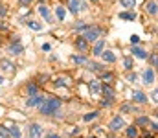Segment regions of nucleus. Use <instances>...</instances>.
I'll return each instance as SVG.
<instances>
[{
    "label": "nucleus",
    "mask_w": 158,
    "mask_h": 138,
    "mask_svg": "<svg viewBox=\"0 0 158 138\" xmlns=\"http://www.w3.org/2000/svg\"><path fill=\"white\" fill-rule=\"evenodd\" d=\"M39 109H40V114H44V116L55 114L61 109V99L55 98V96H46V99L42 101V105H40Z\"/></svg>",
    "instance_id": "nucleus-1"
},
{
    "label": "nucleus",
    "mask_w": 158,
    "mask_h": 138,
    "mask_svg": "<svg viewBox=\"0 0 158 138\" xmlns=\"http://www.w3.org/2000/svg\"><path fill=\"white\" fill-rule=\"evenodd\" d=\"M103 33V30L101 28H98V26H88L85 31H83V37L88 41V43H94V41H98L99 39V35Z\"/></svg>",
    "instance_id": "nucleus-2"
},
{
    "label": "nucleus",
    "mask_w": 158,
    "mask_h": 138,
    "mask_svg": "<svg viewBox=\"0 0 158 138\" xmlns=\"http://www.w3.org/2000/svg\"><path fill=\"white\" fill-rule=\"evenodd\" d=\"M125 127V122H123V118H119V116H114L112 120H110V123H109V129L110 131H121Z\"/></svg>",
    "instance_id": "nucleus-3"
},
{
    "label": "nucleus",
    "mask_w": 158,
    "mask_h": 138,
    "mask_svg": "<svg viewBox=\"0 0 158 138\" xmlns=\"http://www.w3.org/2000/svg\"><path fill=\"white\" fill-rule=\"evenodd\" d=\"M28 135H30V138H40L42 136V125H39V123H31L30 129H28Z\"/></svg>",
    "instance_id": "nucleus-4"
},
{
    "label": "nucleus",
    "mask_w": 158,
    "mask_h": 138,
    "mask_svg": "<svg viewBox=\"0 0 158 138\" xmlns=\"http://www.w3.org/2000/svg\"><path fill=\"white\" fill-rule=\"evenodd\" d=\"M44 99H46V96H39V94H35V96H31V98L26 101V105H28V107H40Z\"/></svg>",
    "instance_id": "nucleus-5"
},
{
    "label": "nucleus",
    "mask_w": 158,
    "mask_h": 138,
    "mask_svg": "<svg viewBox=\"0 0 158 138\" xmlns=\"http://www.w3.org/2000/svg\"><path fill=\"white\" fill-rule=\"evenodd\" d=\"M142 79H143V83H145V85H151V83H155V70H153V68H147V70L143 72Z\"/></svg>",
    "instance_id": "nucleus-6"
},
{
    "label": "nucleus",
    "mask_w": 158,
    "mask_h": 138,
    "mask_svg": "<svg viewBox=\"0 0 158 138\" xmlns=\"http://www.w3.org/2000/svg\"><path fill=\"white\" fill-rule=\"evenodd\" d=\"M101 94H103L105 98H110V99L116 96V92H114V89L110 87V83H105V85L101 87Z\"/></svg>",
    "instance_id": "nucleus-7"
},
{
    "label": "nucleus",
    "mask_w": 158,
    "mask_h": 138,
    "mask_svg": "<svg viewBox=\"0 0 158 138\" xmlns=\"http://www.w3.org/2000/svg\"><path fill=\"white\" fill-rule=\"evenodd\" d=\"M81 6H83V4H81L79 0H68V11H72L74 15L81 11Z\"/></svg>",
    "instance_id": "nucleus-8"
},
{
    "label": "nucleus",
    "mask_w": 158,
    "mask_h": 138,
    "mask_svg": "<svg viewBox=\"0 0 158 138\" xmlns=\"http://www.w3.org/2000/svg\"><path fill=\"white\" fill-rule=\"evenodd\" d=\"M103 50H105V39H99V41L94 44L92 53H94V55H101V53H103Z\"/></svg>",
    "instance_id": "nucleus-9"
},
{
    "label": "nucleus",
    "mask_w": 158,
    "mask_h": 138,
    "mask_svg": "<svg viewBox=\"0 0 158 138\" xmlns=\"http://www.w3.org/2000/svg\"><path fill=\"white\" fill-rule=\"evenodd\" d=\"M145 11H147L149 15H156L158 13V4L156 2H153V0H149V2L145 4Z\"/></svg>",
    "instance_id": "nucleus-10"
},
{
    "label": "nucleus",
    "mask_w": 158,
    "mask_h": 138,
    "mask_svg": "<svg viewBox=\"0 0 158 138\" xmlns=\"http://www.w3.org/2000/svg\"><path fill=\"white\" fill-rule=\"evenodd\" d=\"M101 57H103V61H105V63H116V55H114L110 50H103Z\"/></svg>",
    "instance_id": "nucleus-11"
},
{
    "label": "nucleus",
    "mask_w": 158,
    "mask_h": 138,
    "mask_svg": "<svg viewBox=\"0 0 158 138\" xmlns=\"http://www.w3.org/2000/svg\"><path fill=\"white\" fill-rule=\"evenodd\" d=\"M132 53L138 57V59H147V52L143 50V48H140V46H132Z\"/></svg>",
    "instance_id": "nucleus-12"
},
{
    "label": "nucleus",
    "mask_w": 158,
    "mask_h": 138,
    "mask_svg": "<svg viewBox=\"0 0 158 138\" xmlns=\"http://www.w3.org/2000/svg\"><path fill=\"white\" fill-rule=\"evenodd\" d=\"M132 99H134L136 103H145V101H147V96H145L142 90H134V94H132Z\"/></svg>",
    "instance_id": "nucleus-13"
},
{
    "label": "nucleus",
    "mask_w": 158,
    "mask_h": 138,
    "mask_svg": "<svg viewBox=\"0 0 158 138\" xmlns=\"http://www.w3.org/2000/svg\"><path fill=\"white\" fill-rule=\"evenodd\" d=\"M22 50H24V48H22V44H20V43H19L17 39L13 41V44L9 46V52H11L13 55H17V53H22Z\"/></svg>",
    "instance_id": "nucleus-14"
},
{
    "label": "nucleus",
    "mask_w": 158,
    "mask_h": 138,
    "mask_svg": "<svg viewBox=\"0 0 158 138\" xmlns=\"http://www.w3.org/2000/svg\"><path fill=\"white\" fill-rule=\"evenodd\" d=\"M76 48L81 50V52H85V50L88 48V41H86L85 37H77V39H76Z\"/></svg>",
    "instance_id": "nucleus-15"
},
{
    "label": "nucleus",
    "mask_w": 158,
    "mask_h": 138,
    "mask_svg": "<svg viewBox=\"0 0 158 138\" xmlns=\"http://www.w3.org/2000/svg\"><path fill=\"white\" fill-rule=\"evenodd\" d=\"M39 13L42 15V19H46L48 22L52 20V15H50V9H48L46 6H39Z\"/></svg>",
    "instance_id": "nucleus-16"
},
{
    "label": "nucleus",
    "mask_w": 158,
    "mask_h": 138,
    "mask_svg": "<svg viewBox=\"0 0 158 138\" xmlns=\"http://www.w3.org/2000/svg\"><path fill=\"white\" fill-rule=\"evenodd\" d=\"M101 81H103V83H112V81H114V74H110V72H101Z\"/></svg>",
    "instance_id": "nucleus-17"
},
{
    "label": "nucleus",
    "mask_w": 158,
    "mask_h": 138,
    "mask_svg": "<svg viewBox=\"0 0 158 138\" xmlns=\"http://www.w3.org/2000/svg\"><path fill=\"white\" fill-rule=\"evenodd\" d=\"M72 61H74L76 65H86V63H88V59H86L85 55H72Z\"/></svg>",
    "instance_id": "nucleus-18"
},
{
    "label": "nucleus",
    "mask_w": 158,
    "mask_h": 138,
    "mask_svg": "<svg viewBox=\"0 0 158 138\" xmlns=\"http://www.w3.org/2000/svg\"><path fill=\"white\" fill-rule=\"evenodd\" d=\"M86 66H88L90 70H94V72H101V68H103V65L94 63V61H88V63H86Z\"/></svg>",
    "instance_id": "nucleus-19"
},
{
    "label": "nucleus",
    "mask_w": 158,
    "mask_h": 138,
    "mask_svg": "<svg viewBox=\"0 0 158 138\" xmlns=\"http://www.w3.org/2000/svg\"><path fill=\"white\" fill-rule=\"evenodd\" d=\"M88 87H90V90L96 94V92H101V87H103V85H99V81H90Z\"/></svg>",
    "instance_id": "nucleus-20"
},
{
    "label": "nucleus",
    "mask_w": 158,
    "mask_h": 138,
    "mask_svg": "<svg viewBox=\"0 0 158 138\" xmlns=\"http://www.w3.org/2000/svg\"><path fill=\"white\" fill-rule=\"evenodd\" d=\"M55 15H57V19H59V20H64V15H66V9H64L63 6H59V7L55 9Z\"/></svg>",
    "instance_id": "nucleus-21"
},
{
    "label": "nucleus",
    "mask_w": 158,
    "mask_h": 138,
    "mask_svg": "<svg viewBox=\"0 0 158 138\" xmlns=\"http://www.w3.org/2000/svg\"><path fill=\"white\" fill-rule=\"evenodd\" d=\"M134 13H131V11H123V13H119V19H123V20H134Z\"/></svg>",
    "instance_id": "nucleus-22"
},
{
    "label": "nucleus",
    "mask_w": 158,
    "mask_h": 138,
    "mask_svg": "<svg viewBox=\"0 0 158 138\" xmlns=\"http://www.w3.org/2000/svg\"><path fill=\"white\" fill-rule=\"evenodd\" d=\"M119 4H121L125 9H131V7L136 6V0H119Z\"/></svg>",
    "instance_id": "nucleus-23"
},
{
    "label": "nucleus",
    "mask_w": 158,
    "mask_h": 138,
    "mask_svg": "<svg viewBox=\"0 0 158 138\" xmlns=\"http://www.w3.org/2000/svg\"><path fill=\"white\" fill-rule=\"evenodd\" d=\"M125 133H127V136H129V138H136V136H138V129H136L134 125H132V127H127V131H125Z\"/></svg>",
    "instance_id": "nucleus-24"
},
{
    "label": "nucleus",
    "mask_w": 158,
    "mask_h": 138,
    "mask_svg": "<svg viewBox=\"0 0 158 138\" xmlns=\"http://www.w3.org/2000/svg\"><path fill=\"white\" fill-rule=\"evenodd\" d=\"M119 111H121V112H136V109H134L132 105H129V103H123V105L119 107Z\"/></svg>",
    "instance_id": "nucleus-25"
},
{
    "label": "nucleus",
    "mask_w": 158,
    "mask_h": 138,
    "mask_svg": "<svg viewBox=\"0 0 158 138\" xmlns=\"http://www.w3.org/2000/svg\"><path fill=\"white\" fill-rule=\"evenodd\" d=\"M0 136H2V138H7V136H11V131H9L7 127H4V125H0Z\"/></svg>",
    "instance_id": "nucleus-26"
},
{
    "label": "nucleus",
    "mask_w": 158,
    "mask_h": 138,
    "mask_svg": "<svg viewBox=\"0 0 158 138\" xmlns=\"http://www.w3.org/2000/svg\"><path fill=\"white\" fill-rule=\"evenodd\" d=\"M28 26H30L31 30H35V31H40V30H42V26H40L39 22H35V20H30V22H28Z\"/></svg>",
    "instance_id": "nucleus-27"
},
{
    "label": "nucleus",
    "mask_w": 158,
    "mask_h": 138,
    "mask_svg": "<svg viewBox=\"0 0 158 138\" xmlns=\"http://www.w3.org/2000/svg\"><path fill=\"white\" fill-rule=\"evenodd\" d=\"M9 131H11V136H13V138H20V129H19V127L11 125V127H9Z\"/></svg>",
    "instance_id": "nucleus-28"
},
{
    "label": "nucleus",
    "mask_w": 158,
    "mask_h": 138,
    "mask_svg": "<svg viewBox=\"0 0 158 138\" xmlns=\"http://www.w3.org/2000/svg\"><path fill=\"white\" fill-rule=\"evenodd\" d=\"M26 89H28V92H30L31 96H35V94H37V85H35V83H28V87H26Z\"/></svg>",
    "instance_id": "nucleus-29"
},
{
    "label": "nucleus",
    "mask_w": 158,
    "mask_h": 138,
    "mask_svg": "<svg viewBox=\"0 0 158 138\" xmlns=\"http://www.w3.org/2000/svg\"><path fill=\"white\" fill-rule=\"evenodd\" d=\"M2 66H4V68H6L7 72H13V68H15V66H13V65H11L9 61H6V59H2Z\"/></svg>",
    "instance_id": "nucleus-30"
},
{
    "label": "nucleus",
    "mask_w": 158,
    "mask_h": 138,
    "mask_svg": "<svg viewBox=\"0 0 158 138\" xmlns=\"http://www.w3.org/2000/svg\"><path fill=\"white\" fill-rule=\"evenodd\" d=\"M151 122H149V118H145V116H142V118H138L136 120V125H149Z\"/></svg>",
    "instance_id": "nucleus-31"
},
{
    "label": "nucleus",
    "mask_w": 158,
    "mask_h": 138,
    "mask_svg": "<svg viewBox=\"0 0 158 138\" xmlns=\"http://www.w3.org/2000/svg\"><path fill=\"white\" fill-rule=\"evenodd\" d=\"M123 66H125L127 70H131V68H132V59H131V57H125V59H123Z\"/></svg>",
    "instance_id": "nucleus-32"
},
{
    "label": "nucleus",
    "mask_w": 158,
    "mask_h": 138,
    "mask_svg": "<svg viewBox=\"0 0 158 138\" xmlns=\"http://www.w3.org/2000/svg\"><path fill=\"white\" fill-rule=\"evenodd\" d=\"M149 61H151L153 66H158V53H151L149 55Z\"/></svg>",
    "instance_id": "nucleus-33"
},
{
    "label": "nucleus",
    "mask_w": 158,
    "mask_h": 138,
    "mask_svg": "<svg viewBox=\"0 0 158 138\" xmlns=\"http://www.w3.org/2000/svg\"><path fill=\"white\" fill-rule=\"evenodd\" d=\"M90 24H85V22H79L77 26H76V31H85L86 28H88Z\"/></svg>",
    "instance_id": "nucleus-34"
},
{
    "label": "nucleus",
    "mask_w": 158,
    "mask_h": 138,
    "mask_svg": "<svg viewBox=\"0 0 158 138\" xmlns=\"http://www.w3.org/2000/svg\"><path fill=\"white\" fill-rule=\"evenodd\" d=\"M94 118H98V112H90V114H85V122H90V120H94Z\"/></svg>",
    "instance_id": "nucleus-35"
},
{
    "label": "nucleus",
    "mask_w": 158,
    "mask_h": 138,
    "mask_svg": "<svg viewBox=\"0 0 158 138\" xmlns=\"http://www.w3.org/2000/svg\"><path fill=\"white\" fill-rule=\"evenodd\" d=\"M68 81H70V79H68V77H63V79H61V77H59V79H57V85H59V87H61V85H64V87H66V85H70V83H68Z\"/></svg>",
    "instance_id": "nucleus-36"
},
{
    "label": "nucleus",
    "mask_w": 158,
    "mask_h": 138,
    "mask_svg": "<svg viewBox=\"0 0 158 138\" xmlns=\"http://www.w3.org/2000/svg\"><path fill=\"white\" fill-rule=\"evenodd\" d=\"M6 15H7V7H6V6H2V4H0V19H4V17H6Z\"/></svg>",
    "instance_id": "nucleus-37"
},
{
    "label": "nucleus",
    "mask_w": 158,
    "mask_h": 138,
    "mask_svg": "<svg viewBox=\"0 0 158 138\" xmlns=\"http://www.w3.org/2000/svg\"><path fill=\"white\" fill-rule=\"evenodd\" d=\"M101 105H103V107H110V105H112V99H110V98H107V99H101Z\"/></svg>",
    "instance_id": "nucleus-38"
},
{
    "label": "nucleus",
    "mask_w": 158,
    "mask_h": 138,
    "mask_svg": "<svg viewBox=\"0 0 158 138\" xmlns=\"http://www.w3.org/2000/svg\"><path fill=\"white\" fill-rule=\"evenodd\" d=\"M138 43H140V37H138V35H132V37H131V44L136 46Z\"/></svg>",
    "instance_id": "nucleus-39"
},
{
    "label": "nucleus",
    "mask_w": 158,
    "mask_h": 138,
    "mask_svg": "<svg viewBox=\"0 0 158 138\" xmlns=\"http://www.w3.org/2000/svg\"><path fill=\"white\" fill-rule=\"evenodd\" d=\"M151 98H153V99H155V101L158 103V89H156V90H153V94H151Z\"/></svg>",
    "instance_id": "nucleus-40"
},
{
    "label": "nucleus",
    "mask_w": 158,
    "mask_h": 138,
    "mask_svg": "<svg viewBox=\"0 0 158 138\" xmlns=\"http://www.w3.org/2000/svg\"><path fill=\"white\" fill-rule=\"evenodd\" d=\"M127 79H129V81H132V83H134V81H136V74H129V76H127Z\"/></svg>",
    "instance_id": "nucleus-41"
},
{
    "label": "nucleus",
    "mask_w": 158,
    "mask_h": 138,
    "mask_svg": "<svg viewBox=\"0 0 158 138\" xmlns=\"http://www.w3.org/2000/svg\"><path fill=\"white\" fill-rule=\"evenodd\" d=\"M0 30H2V31H4V30H7V24H6L4 20H0Z\"/></svg>",
    "instance_id": "nucleus-42"
},
{
    "label": "nucleus",
    "mask_w": 158,
    "mask_h": 138,
    "mask_svg": "<svg viewBox=\"0 0 158 138\" xmlns=\"http://www.w3.org/2000/svg\"><path fill=\"white\" fill-rule=\"evenodd\" d=\"M46 138H61V136H59V135H55V133H48Z\"/></svg>",
    "instance_id": "nucleus-43"
},
{
    "label": "nucleus",
    "mask_w": 158,
    "mask_h": 138,
    "mask_svg": "<svg viewBox=\"0 0 158 138\" xmlns=\"http://www.w3.org/2000/svg\"><path fill=\"white\" fill-rule=\"evenodd\" d=\"M151 129H153L155 133H158V123H151Z\"/></svg>",
    "instance_id": "nucleus-44"
},
{
    "label": "nucleus",
    "mask_w": 158,
    "mask_h": 138,
    "mask_svg": "<svg viewBox=\"0 0 158 138\" xmlns=\"http://www.w3.org/2000/svg\"><path fill=\"white\" fill-rule=\"evenodd\" d=\"M42 50L44 52H50V44H42Z\"/></svg>",
    "instance_id": "nucleus-45"
},
{
    "label": "nucleus",
    "mask_w": 158,
    "mask_h": 138,
    "mask_svg": "<svg viewBox=\"0 0 158 138\" xmlns=\"http://www.w3.org/2000/svg\"><path fill=\"white\" fill-rule=\"evenodd\" d=\"M143 138H153V135H151V133H147V135H145Z\"/></svg>",
    "instance_id": "nucleus-46"
},
{
    "label": "nucleus",
    "mask_w": 158,
    "mask_h": 138,
    "mask_svg": "<svg viewBox=\"0 0 158 138\" xmlns=\"http://www.w3.org/2000/svg\"><path fill=\"white\" fill-rule=\"evenodd\" d=\"M20 2H22V4H30L31 0H20Z\"/></svg>",
    "instance_id": "nucleus-47"
},
{
    "label": "nucleus",
    "mask_w": 158,
    "mask_h": 138,
    "mask_svg": "<svg viewBox=\"0 0 158 138\" xmlns=\"http://www.w3.org/2000/svg\"><path fill=\"white\" fill-rule=\"evenodd\" d=\"M2 83H4V77H2V76H0V85H2Z\"/></svg>",
    "instance_id": "nucleus-48"
},
{
    "label": "nucleus",
    "mask_w": 158,
    "mask_h": 138,
    "mask_svg": "<svg viewBox=\"0 0 158 138\" xmlns=\"http://www.w3.org/2000/svg\"><path fill=\"white\" fill-rule=\"evenodd\" d=\"M90 2H98V0H90Z\"/></svg>",
    "instance_id": "nucleus-49"
},
{
    "label": "nucleus",
    "mask_w": 158,
    "mask_h": 138,
    "mask_svg": "<svg viewBox=\"0 0 158 138\" xmlns=\"http://www.w3.org/2000/svg\"><path fill=\"white\" fill-rule=\"evenodd\" d=\"M156 116H158V112H156Z\"/></svg>",
    "instance_id": "nucleus-50"
}]
</instances>
